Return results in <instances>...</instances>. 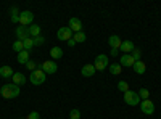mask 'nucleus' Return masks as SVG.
<instances>
[{"mask_svg": "<svg viewBox=\"0 0 161 119\" xmlns=\"http://www.w3.org/2000/svg\"><path fill=\"white\" fill-rule=\"evenodd\" d=\"M57 37H58V41H64V42H68L69 39H73V31L68 28V26H64V28H60V29H58Z\"/></svg>", "mask_w": 161, "mask_h": 119, "instance_id": "0eeeda50", "label": "nucleus"}, {"mask_svg": "<svg viewBox=\"0 0 161 119\" xmlns=\"http://www.w3.org/2000/svg\"><path fill=\"white\" fill-rule=\"evenodd\" d=\"M45 79H47V74H45L42 69H36V71H32L31 76H29V81H31V84H34V85L44 84Z\"/></svg>", "mask_w": 161, "mask_h": 119, "instance_id": "f03ea898", "label": "nucleus"}, {"mask_svg": "<svg viewBox=\"0 0 161 119\" xmlns=\"http://www.w3.org/2000/svg\"><path fill=\"white\" fill-rule=\"evenodd\" d=\"M121 44H123V41L119 39V35H110V37H108V45H110L111 48H118V50H119Z\"/></svg>", "mask_w": 161, "mask_h": 119, "instance_id": "2eb2a0df", "label": "nucleus"}, {"mask_svg": "<svg viewBox=\"0 0 161 119\" xmlns=\"http://www.w3.org/2000/svg\"><path fill=\"white\" fill-rule=\"evenodd\" d=\"M110 68V73L113 74V76H119L121 74V71H123V66H121L119 63H114V64H110L108 66Z\"/></svg>", "mask_w": 161, "mask_h": 119, "instance_id": "aec40b11", "label": "nucleus"}, {"mask_svg": "<svg viewBox=\"0 0 161 119\" xmlns=\"http://www.w3.org/2000/svg\"><path fill=\"white\" fill-rule=\"evenodd\" d=\"M11 81H13V84L15 85H23V84H26V76L23 74V73H15L13 74V77H11Z\"/></svg>", "mask_w": 161, "mask_h": 119, "instance_id": "4468645a", "label": "nucleus"}, {"mask_svg": "<svg viewBox=\"0 0 161 119\" xmlns=\"http://www.w3.org/2000/svg\"><path fill=\"white\" fill-rule=\"evenodd\" d=\"M118 90H119V92H123V94H126V92L129 90L127 82H126V81H119V82H118Z\"/></svg>", "mask_w": 161, "mask_h": 119, "instance_id": "bb28decb", "label": "nucleus"}, {"mask_svg": "<svg viewBox=\"0 0 161 119\" xmlns=\"http://www.w3.org/2000/svg\"><path fill=\"white\" fill-rule=\"evenodd\" d=\"M13 50H15L16 53H21V51L24 50V45H23V42H21V41H16L15 44H13Z\"/></svg>", "mask_w": 161, "mask_h": 119, "instance_id": "c85d7f7f", "label": "nucleus"}, {"mask_svg": "<svg viewBox=\"0 0 161 119\" xmlns=\"http://www.w3.org/2000/svg\"><path fill=\"white\" fill-rule=\"evenodd\" d=\"M13 69H11V66H8V64H5V66H2L0 68V77H3V79H11L13 77Z\"/></svg>", "mask_w": 161, "mask_h": 119, "instance_id": "ddd939ff", "label": "nucleus"}, {"mask_svg": "<svg viewBox=\"0 0 161 119\" xmlns=\"http://www.w3.org/2000/svg\"><path fill=\"white\" fill-rule=\"evenodd\" d=\"M124 101L129 105V106H137V105H140V97L137 92H132V90H127L124 94Z\"/></svg>", "mask_w": 161, "mask_h": 119, "instance_id": "7ed1b4c3", "label": "nucleus"}, {"mask_svg": "<svg viewBox=\"0 0 161 119\" xmlns=\"http://www.w3.org/2000/svg\"><path fill=\"white\" fill-rule=\"evenodd\" d=\"M68 28H69L73 32H82V23H80L79 18L73 16V18L69 19V23H68Z\"/></svg>", "mask_w": 161, "mask_h": 119, "instance_id": "1a4fd4ad", "label": "nucleus"}, {"mask_svg": "<svg viewBox=\"0 0 161 119\" xmlns=\"http://www.w3.org/2000/svg\"><path fill=\"white\" fill-rule=\"evenodd\" d=\"M93 66H95V69L97 71H103V69H106V66H110V63H108V57L106 55H98L97 58H95V63H93Z\"/></svg>", "mask_w": 161, "mask_h": 119, "instance_id": "423d86ee", "label": "nucleus"}, {"mask_svg": "<svg viewBox=\"0 0 161 119\" xmlns=\"http://www.w3.org/2000/svg\"><path fill=\"white\" fill-rule=\"evenodd\" d=\"M140 110H142L143 114L152 116V114L155 113V105H153V101H152L150 98H148V100H142V101H140Z\"/></svg>", "mask_w": 161, "mask_h": 119, "instance_id": "39448f33", "label": "nucleus"}, {"mask_svg": "<svg viewBox=\"0 0 161 119\" xmlns=\"http://www.w3.org/2000/svg\"><path fill=\"white\" fill-rule=\"evenodd\" d=\"M73 39L76 41V44H82V42H86V41H87V35H86L84 32H76Z\"/></svg>", "mask_w": 161, "mask_h": 119, "instance_id": "5701e85b", "label": "nucleus"}, {"mask_svg": "<svg viewBox=\"0 0 161 119\" xmlns=\"http://www.w3.org/2000/svg\"><path fill=\"white\" fill-rule=\"evenodd\" d=\"M68 45H69V47H74V45H76V41H74V39H69V41H68Z\"/></svg>", "mask_w": 161, "mask_h": 119, "instance_id": "72a5a7b5", "label": "nucleus"}, {"mask_svg": "<svg viewBox=\"0 0 161 119\" xmlns=\"http://www.w3.org/2000/svg\"><path fill=\"white\" fill-rule=\"evenodd\" d=\"M95 66L93 64H84L82 66V69H80V74H82L84 77H92L93 74H95Z\"/></svg>", "mask_w": 161, "mask_h": 119, "instance_id": "f8f14e48", "label": "nucleus"}, {"mask_svg": "<svg viewBox=\"0 0 161 119\" xmlns=\"http://www.w3.org/2000/svg\"><path fill=\"white\" fill-rule=\"evenodd\" d=\"M16 37H18V41H26V39H29V28H26V26H18L16 28Z\"/></svg>", "mask_w": 161, "mask_h": 119, "instance_id": "9d476101", "label": "nucleus"}, {"mask_svg": "<svg viewBox=\"0 0 161 119\" xmlns=\"http://www.w3.org/2000/svg\"><path fill=\"white\" fill-rule=\"evenodd\" d=\"M32 41H34V47H42V45L45 44V39H44L42 35H37V37H34Z\"/></svg>", "mask_w": 161, "mask_h": 119, "instance_id": "cd10ccee", "label": "nucleus"}, {"mask_svg": "<svg viewBox=\"0 0 161 119\" xmlns=\"http://www.w3.org/2000/svg\"><path fill=\"white\" fill-rule=\"evenodd\" d=\"M119 50H121V51H124V55H129V51L134 50V44H132L130 41H123V44H121Z\"/></svg>", "mask_w": 161, "mask_h": 119, "instance_id": "dca6fc26", "label": "nucleus"}, {"mask_svg": "<svg viewBox=\"0 0 161 119\" xmlns=\"http://www.w3.org/2000/svg\"><path fill=\"white\" fill-rule=\"evenodd\" d=\"M24 66H26V68H28V69H29L31 73L37 69V64H36V61H32V60H29V61H28V63H26Z\"/></svg>", "mask_w": 161, "mask_h": 119, "instance_id": "c756f323", "label": "nucleus"}, {"mask_svg": "<svg viewBox=\"0 0 161 119\" xmlns=\"http://www.w3.org/2000/svg\"><path fill=\"white\" fill-rule=\"evenodd\" d=\"M137 94H139V97H140V100H148V98H150V92H148V90H147L145 87H143V89H140V90L137 92Z\"/></svg>", "mask_w": 161, "mask_h": 119, "instance_id": "393cba45", "label": "nucleus"}, {"mask_svg": "<svg viewBox=\"0 0 161 119\" xmlns=\"http://www.w3.org/2000/svg\"><path fill=\"white\" fill-rule=\"evenodd\" d=\"M118 51H119L118 48H111V51H110V55H111V57H118Z\"/></svg>", "mask_w": 161, "mask_h": 119, "instance_id": "473e14b6", "label": "nucleus"}, {"mask_svg": "<svg viewBox=\"0 0 161 119\" xmlns=\"http://www.w3.org/2000/svg\"><path fill=\"white\" fill-rule=\"evenodd\" d=\"M26 119H40V114L37 113V111H31L29 114H28V117Z\"/></svg>", "mask_w": 161, "mask_h": 119, "instance_id": "2f4dec72", "label": "nucleus"}, {"mask_svg": "<svg viewBox=\"0 0 161 119\" xmlns=\"http://www.w3.org/2000/svg\"><path fill=\"white\" fill-rule=\"evenodd\" d=\"M132 69L136 71L137 74H143V73H145V69H147V66H145V63L140 60V61H136V63H134Z\"/></svg>", "mask_w": 161, "mask_h": 119, "instance_id": "f3484780", "label": "nucleus"}, {"mask_svg": "<svg viewBox=\"0 0 161 119\" xmlns=\"http://www.w3.org/2000/svg\"><path fill=\"white\" fill-rule=\"evenodd\" d=\"M130 57L134 58V61H140V60H142V51H140L139 48H134L132 53H130Z\"/></svg>", "mask_w": 161, "mask_h": 119, "instance_id": "a878e982", "label": "nucleus"}, {"mask_svg": "<svg viewBox=\"0 0 161 119\" xmlns=\"http://www.w3.org/2000/svg\"><path fill=\"white\" fill-rule=\"evenodd\" d=\"M19 94H21V90H19V87L15 85V84H5V85L0 87V95H2L3 98H8V100L18 98Z\"/></svg>", "mask_w": 161, "mask_h": 119, "instance_id": "f257e3e1", "label": "nucleus"}, {"mask_svg": "<svg viewBox=\"0 0 161 119\" xmlns=\"http://www.w3.org/2000/svg\"><path fill=\"white\" fill-rule=\"evenodd\" d=\"M32 21H34V13H32V11L26 10V11H21V13H19V24H21V26L29 28V26L32 24Z\"/></svg>", "mask_w": 161, "mask_h": 119, "instance_id": "20e7f679", "label": "nucleus"}, {"mask_svg": "<svg viewBox=\"0 0 161 119\" xmlns=\"http://www.w3.org/2000/svg\"><path fill=\"white\" fill-rule=\"evenodd\" d=\"M50 57H52L53 60H60V58L63 57V48H61V47H53V48L50 50Z\"/></svg>", "mask_w": 161, "mask_h": 119, "instance_id": "6ab92c4d", "label": "nucleus"}, {"mask_svg": "<svg viewBox=\"0 0 161 119\" xmlns=\"http://www.w3.org/2000/svg\"><path fill=\"white\" fill-rule=\"evenodd\" d=\"M134 63H136V61H134V58L130 57V53L129 55H121V60H119V64L121 66H124V68H132V66H134Z\"/></svg>", "mask_w": 161, "mask_h": 119, "instance_id": "9b49d317", "label": "nucleus"}, {"mask_svg": "<svg viewBox=\"0 0 161 119\" xmlns=\"http://www.w3.org/2000/svg\"><path fill=\"white\" fill-rule=\"evenodd\" d=\"M69 119H80V111H79V110H71Z\"/></svg>", "mask_w": 161, "mask_h": 119, "instance_id": "7c9ffc66", "label": "nucleus"}, {"mask_svg": "<svg viewBox=\"0 0 161 119\" xmlns=\"http://www.w3.org/2000/svg\"><path fill=\"white\" fill-rule=\"evenodd\" d=\"M42 69L45 74H55L57 73V69H58V66H57V63L53 61V60H48V61H44L42 63Z\"/></svg>", "mask_w": 161, "mask_h": 119, "instance_id": "6e6552de", "label": "nucleus"}, {"mask_svg": "<svg viewBox=\"0 0 161 119\" xmlns=\"http://www.w3.org/2000/svg\"><path fill=\"white\" fill-rule=\"evenodd\" d=\"M29 35L34 39V37H37V35H40V26H37V24H31L29 26Z\"/></svg>", "mask_w": 161, "mask_h": 119, "instance_id": "412c9836", "label": "nucleus"}, {"mask_svg": "<svg viewBox=\"0 0 161 119\" xmlns=\"http://www.w3.org/2000/svg\"><path fill=\"white\" fill-rule=\"evenodd\" d=\"M11 23H19V11H18V7H13L11 8Z\"/></svg>", "mask_w": 161, "mask_h": 119, "instance_id": "4be33fe9", "label": "nucleus"}, {"mask_svg": "<svg viewBox=\"0 0 161 119\" xmlns=\"http://www.w3.org/2000/svg\"><path fill=\"white\" fill-rule=\"evenodd\" d=\"M23 45H24V50L26 51H31L32 47H34V41L29 37V39H26V41H23Z\"/></svg>", "mask_w": 161, "mask_h": 119, "instance_id": "b1692460", "label": "nucleus"}, {"mask_svg": "<svg viewBox=\"0 0 161 119\" xmlns=\"http://www.w3.org/2000/svg\"><path fill=\"white\" fill-rule=\"evenodd\" d=\"M16 60H18V63H19V64H26V63L29 61V51L23 50L21 53H18V55H16Z\"/></svg>", "mask_w": 161, "mask_h": 119, "instance_id": "a211bd4d", "label": "nucleus"}]
</instances>
